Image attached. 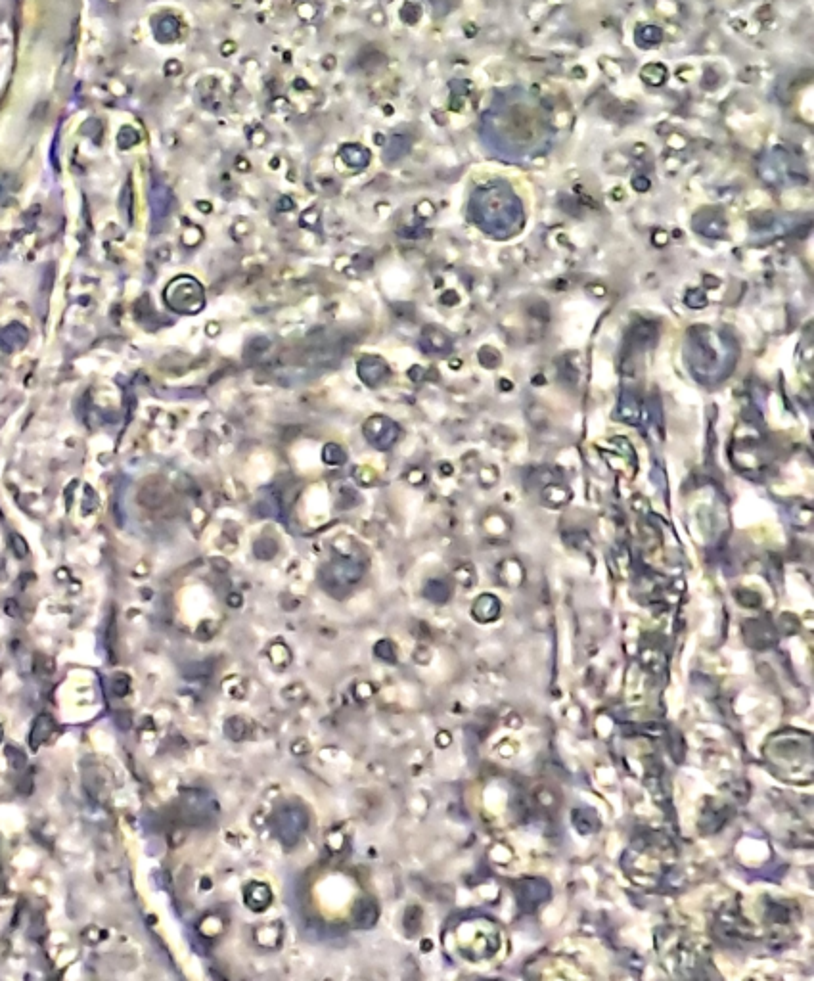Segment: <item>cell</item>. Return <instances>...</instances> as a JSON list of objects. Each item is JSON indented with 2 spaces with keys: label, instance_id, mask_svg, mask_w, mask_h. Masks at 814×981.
Masks as SVG:
<instances>
[{
  "label": "cell",
  "instance_id": "3957f363",
  "mask_svg": "<svg viewBox=\"0 0 814 981\" xmlns=\"http://www.w3.org/2000/svg\"><path fill=\"white\" fill-rule=\"evenodd\" d=\"M368 424H370L372 428H376V432H374V434H366L368 435V439H370V441H372L376 435H384V449L385 447H389V445H393V441H395V437H397V428H395V424H393L391 420L378 416V418L368 420Z\"/></svg>",
  "mask_w": 814,
  "mask_h": 981
},
{
  "label": "cell",
  "instance_id": "5b68a950",
  "mask_svg": "<svg viewBox=\"0 0 814 981\" xmlns=\"http://www.w3.org/2000/svg\"><path fill=\"white\" fill-rule=\"evenodd\" d=\"M642 79L652 87H659L667 81V68L661 64H650L642 69Z\"/></svg>",
  "mask_w": 814,
  "mask_h": 981
},
{
  "label": "cell",
  "instance_id": "7a4b0ae2",
  "mask_svg": "<svg viewBox=\"0 0 814 981\" xmlns=\"http://www.w3.org/2000/svg\"><path fill=\"white\" fill-rule=\"evenodd\" d=\"M474 217L479 225L498 236L514 234L523 227V207L508 184L495 183L474 196Z\"/></svg>",
  "mask_w": 814,
  "mask_h": 981
},
{
  "label": "cell",
  "instance_id": "6da1fadb",
  "mask_svg": "<svg viewBox=\"0 0 814 981\" xmlns=\"http://www.w3.org/2000/svg\"><path fill=\"white\" fill-rule=\"evenodd\" d=\"M483 137L508 160H535L554 146V115L539 92L512 87L498 92L483 115Z\"/></svg>",
  "mask_w": 814,
  "mask_h": 981
},
{
  "label": "cell",
  "instance_id": "8992f818",
  "mask_svg": "<svg viewBox=\"0 0 814 981\" xmlns=\"http://www.w3.org/2000/svg\"><path fill=\"white\" fill-rule=\"evenodd\" d=\"M686 303L694 309H701L707 305V297L701 292V290H692L688 296H686Z\"/></svg>",
  "mask_w": 814,
  "mask_h": 981
},
{
  "label": "cell",
  "instance_id": "277c9868",
  "mask_svg": "<svg viewBox=\"0 0 814 981\" xmlns=\"http://www.w3.org/2000/svg\"><path fill=\"white\" fill-rule=\"evenodd\" d=\"M634 41L640 48H654L663 41V31L656 25H644L636 31Z\"/></svg>",
  "mask_w": 814,
  "mask_h": 981
}]
</instances>
